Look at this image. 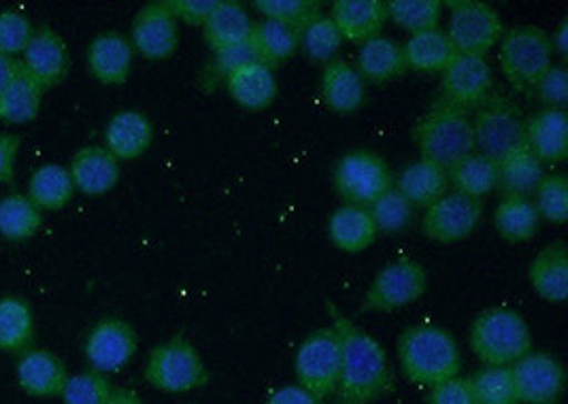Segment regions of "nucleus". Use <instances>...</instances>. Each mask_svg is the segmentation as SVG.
<instances>
[{"label":"nucleus","mask_w":568,"mask_h":404,"mask_svg":"<svg viewBox=\"0 0 568 404\" xmlns=\"http://www.w3.org/2000/svg\"><path fill=\"white\" fill-rule=\"evenodd\" d=\"M333 326L341 341L335 404H373L386 398L394 387V371L382 343L343 313H335Z\"/></svg>","instance_id":"1"},{"label":"nucleus","mask_w":568,"mask_h":404,"mask_svg":"<svg viewBox=\"0 0 568 404\" xmlns=\"http://www.w3.org/2000/svg\"><path fill=\"white\" fill-rule=\"evenodd\" d=\"M398 364L415 385L433 387L458 377L463 371L460 345L449 330L433 324H415L396 339Z\"/></svg>","instance_id":"2"},{"label":"nucleus","mask_w":568,"mask_h":404,"mask_svg":"<svg viewBox=\"0 0 568 404\" xmlns=\"http://www.w3.org/2000/svg\"><path fill=\"white\" fill-rule=\"evenodd\" d=\"M468 345L484 366H514L532 352V332L521 313L509 306H490L475 315Z\"/></svg>","instance_id":"3"},{"label":"nucleus","mask_w":568,"mask_h":404,"mask_svg":"<svg viewBox=\"0 0 568 404\" xmlns=\"http://www.w3.org/2000/svg\"><path fill=\"white\" fill-rule=\"evenodd\" d=\"M414 143L422 160L435 162L445 171L475 152L473 122L445 101H437L414 127Z\"/></svg>","instance_id":"4"},{"label":"nucleus","mask_w":568,"mask_h":404,"mask_svg":"<svg viewBox=\"0 0 568 404\" xmlns=\"http://www.w3.org/2000/svg\"><path fill=\"white\" fill-rule=\"evenodd\" d=\"M143 375L154 390L164 394L194 392L211 380L203 355L185 334H175L155 345L148 355Z\"/></svg>","instance_id":"5"},{"label":"nucleus","mask_w":568,"mask_h":404,"mask_svg":"<svg viewBox=\"0 0 568 404\" xmlns=\"http://www.w3.org/2000/svg\"><path fill=\"white\" fill-rule=\"evenodd\" d=\"M551 41L539 26H517L500 37V71L516 92L528 94L551 67Z\"/></svg>","instance_id":"6"},{"label":"nucleus","mask_w":568,"mask_h":404,"mask_svg":"<svg viewBox=\"0 0 568 404\" xmlns=\"http://www.w3.org/2000/svg\"><path fill=\"white\" fill-rule=\"evenodd\" d=\"M341 373V341L336 329L313 330L294 355V377L301 387L322 401L335 398Z\"/></svg>","instance_id":"7"},{"label":"nucleus","mask_w":568,"mask_h":404,"mask_svg":"<svg viewBox=\"0 0 568 404\" xmlns=\"http://www.w3.org/2000/svg\"><path fill=\"white\" fill-rule=\"evenodd\" d=\"M428 290V273L414 257L388 262L362 296V311L392 313L417 303Z\"/></svg>","instance_id":"8"},{"label":"nucleus","mask_w":568,"mask_h":404,"mask_svg":"<svg viewBox=\"0 0 568 404\" xmlns=\"http://www.w3.org/2000/svg\"><path fill=\"white\" fill-rule=\"evenodd\" d=\"M333 181L336 194L345 204L368 209L384 192H388L394 178L388 162L379 153L354 150L336 162Z\"/></svg>","instance_id":"9"},{"label":"nucleus","mask_w":568,"mask_h":404,"mask_svg":"<svg viewBox=\"0 0 568 404\" xmlns=\"http://www.w3.org/2000/svg\"><path fill=\"white\" fill-rule=\"evenodd\" d=\"M473 132L475 150L498 162L524 143V118L516 102L503 94H490L477 107Z\"/></svg>","instance_id":"10"},{"label":"nucleus","mask_w":568,"mask_h":404,"mask_svg":"<svg viewBox=\"0 0 568 404\" xmlns=\"http://www.w3.org/2000/svg\"><path fill=\"white\" fill-rule=\"evenodd\" d=\"M449 26H447V39L456 53L466 55H481L500 41L505 28L498 11L488 2L479 0H460L449 2Z\"/></svg>","instance_id":"11"},{"label":"nucleus","mask_w":568,"mask_h":404,"mask_svg":"<svg viewBox=\"0 0 568 404\" xmlns=\"http://www.w3.org/2000/svg\"><path fill=\"white\" fill-rule=\"evenodd\" d=\"M139 350V336L134 326L115 315L97 322L85 336L83 355L92 371L109 375L122 371Z\"/></svg>","instance_id":"12"},{"label":"nucleus","mask_w":568,"mask_h":404,"mask_svg":"<svg viewBox=\"0 0 568 404\" xmlns=\"http://www.w3.org/2000/svg\"><path fill=\"white\" fill-rule=\"evenodd\" d=\"M491 85L494 75L486 58L456 53L440 73V101L460 111L477 109L490 97Z\"/></svg>","instance_id":"13"},{"label":"nucleus","mask_w":568,"mask_h":404,"mask_svg":"<svg viewBox=\"0 0 568 404\" xmlns=\"http://www.w3.org/2000/svg\"><path fill=\"white\" fill-rule=\"evenodd\" d=\"M484 218V204L458 192H447L439 201L433 202L424 218L422 232L437 243H460L468 239Z\"/></svg>","instance_id":"14"},{"label":"nucleus","mask_w":568,"mask_h":404,"mask_svg":"<svg viewBox=\"0 0 568 404\" xmlns=\"http://www.w3.org/2000/svg\"><path fill=\"white\" fill-rule=\"evenodd\" d=\"M511 368L519 404L556 403L565 392V366L556 355L530 352L519 357Z\"/></svg>","instance_id":"15"},{"label":"nucleus","mask_w":568,"mask_h":404,"mask_svg":"<svg viewBox=\"0 0 568 404\" xmlns=\"http://www.w3.org/2000/svg\"><path fill=\"white\" fill-rule=\"evenodd\" d=\"M130 46L145 60H166L178 51L180 28L164 2H150L136 13Z\"/></svg>","instance_id":"16"},{"label":"nucleus","mask_w":568,"mask_h":404,"mask_svg":"<svg viewBox=\"0 0 568 404\" xmlns=\"http://www.w3.org/2000/svg\"><path fill=\"white\" fill-rule=\"evenodd\" d=\"M22 64L30 75L34 77L45 90L60 85L71 71V53L64 39L50 28H34L27 50L22 53Z\"/></svg>","instance_id":"17"},{"label":"nucleus","mask_w":568,"mask_h":404,"mask_svg":"<svg viewBox=\"0 0 568 404\" xmlns=\"http://www.w3.org/2000/svg\"><path fill=\"white\" fill-rule=\"evenodd\" d=\"M154 143V124L139 109L118 111L104 127V150L118 162L136 160Z\"/></svg>","instance_id":"18"},{"label":"nucleus","mask_w":568,"mask_h":404,"mask_svg":"<svg viewBox=\"0 0 568 404\" xmlns=\"http://www.w3.org/2000/svg\"><path fill=\"white\" fill-rule=\"evenodd\" d=\"M18 385L34 398H60L69 373L64 362L48 350H27L16 366Z\"/></svg>","instance_id":"19"},{"label":"nucleus","mask_w":568,"mask_h":404,"mask_svg":"<svg viewBox=\"0 0 568 404\" xmlns=\"http://www.w3.org/2000/svg\"><path fill=\"white\" fill-rule=\"evenodd\" d=\"M524 143L542 164H556L567 158L568 118L565 109L545 107L524 122Z\"/></svg>","instance_id":"20"},{"label":"nucleus","mask_w":568,"mask_h":404,"mask_svg":"<svg viewBox=\"0 0 568 404\" xmlns=\"http://www.w3.org/2000/svg\"><path fill=\"white\" fill-rule=\"evenodd\" d=\"M331 20L335 22L343 41L362 46L375 37L388 22V7L382 0H336L331 9Z\"/></svg>","instance_id":"21"},{"label":"nucleus","mask_w":568,"mask_h":404,"mask_svg":"<svg viewBox=\"0 0 568 404\" xmlns=\"http://www.w3.org/2000/svg\"><path fill=\"white\" fill-rule=\"evenodd\" d=\"M134 50L129 39L115 30L99 34L85 53L88 71L103 85L126 83L132 69Z\"/></svg>","instance_id":"22"},{"label":"nucleus","mask_w":568,"mask_h":404,"mask_svg":"<svg viewBox=\"0 0 568 404\" xmlns=\"http://www.w3.org/2000/svg\"><path fill=\"white\" fill-rule=\"evenodd\" d=\"M69 173L75 190L85 196H103L111 192L122 178L120 162L101 145L81 148L71 158Z\"/></svg>","instance_id":"23"},{"label":"nucleus","mask_w":568,"mask_h":404,"mask_svg":"<svg viewBox=\"0 0 568 404\" xmlns=\"http://www.w3.org/2000/svg\"><path fill=\"white\" fill-rule=\"evenodd\" d=\"M252 28L254 22L241 2L220 0L203 26V34L211 51L217 55L224 51L247 48Z\"/></svg>","instance_id":"24"},{"label":"nucleus","mask_w":568,"mask_h":404,"mask_svg":"<svg viewBox=\"0 0 568 404\" xmlns=\"http://www.w3.org/2000/svg\"><path fill=\"white\" fill-rule=\"evenodd\" d=\"M530 287L547 303L560 304L568 296V253L565 241H554L535 255L528 269Z\"/></svg>","instance_id":"25"},{"label":"nucleus","mask_w":568,"mask_h":404,"mask_svg":"<svg viewBox=\"0 0 568 404\" xmlns=\"http://www.w3.org/2000/svg\"><path fill=\"white\" fill-rule=\"evenodd\" d=\"M226 90L239 107L250 111L268 109L280 92L273 69L260 64L256 60L231 71L226 75Z\"/></svg>","instance_id":"26"},{"label":"nucleus","mask_w":568,"mask_h":404,"mask_svg":"<svg viewBox=\"0 0 568 404\" xmlns=\"http://www.w3.org/2000/svg\"><path fill=\"white\" fill-rule=\"evenodd\" d=\"M322 99L331 111L349 115L362 109L366 101V83L356 67L335 58L324 67L322 73Z\"/></svg>","instance_id":"27"},{"label":"nucleus","mask_w":568,"mask_h":404,"mask_svg":"<svg viewBox=\"0 0 568 404\" xmlns=\"http://www.w3.org/2000/svg\"><path fill=\"white\" fill-rule=\"evenodd\" d=\"M542 178V162L526 148V143L517 145L516 150H511L496 162V190L503 196L530 199Z\"/></svg>","instance_id":"28"},{"label":"nucleus","mask_w":568,"mask_h":404,"mask_svg":"<svg viewBox=\"0 0 568 404\" xmlns=\"http://www.w3.org/2000/svg\"><path fill=\"white\" fill-rule=\"evenodd\" d=\"M377 234L375 222L364 206L341 204L328 218V241L341 252H366L375 243Z\"/></svg>","instance_id":"29"},{"label":"nucleus","mask_w":568,"mask_h":404,"mask_svg":"<svg viewBox=\"0 0 568 404\" xmlns=\"http://www.w3.org/2000/svg\"><path fill=\"white\" fill-rule=\"evenodd\" d=\"M45 88L28 73L22 62H16L13 75L0 97V122L27 124L39 115Z\"/></svg>","instance_id":"30"},{"label":"nucleus","mask_w":568,"mask_h":404,"mask_svg":"<svg viewBox=\"0 0 568 404\" xmlns=\"http://www.w3.org/2000/svg\"><path fill=\"white\" fill-rule=\"evenodd\" d=\"M394 190H398L412 206L428 209L433 202L439 201L449 192L447 171L428 160H417L407 164L396 181L392 183Z\"/></svg>","instance_id":"31"},{"label":"nucleus","mask_w":568,"mask_h":404,"mask_svg":"<svg viewBox=\"0 0 568 404\" xmlns=\"http://www.w3.org/2000/svg\"><path fill=\"white\" fill-rule=\"evenodd\" d=\"M356 71L361 73L364 83H375V85H386L389 81L405 75L407 62H405L403 46H398L388 37H375L362 43Z\"/></svg>","instance_id":"32"},{"label":"nucleus","mask_w":568,"mask_h":404,"mask_svg":"<svg viewBox=\"0 0 568 404\" xmlns=\"http://www.w3.org/2000/svg\"><path fill=\"white\" fill-rule=\"evenodd\" d=\"M301 48V32L290 26L262 20L252 28L250 50L254 60L273 69L285 64Z\"/></svg>","instance_id":"33"},{"label":"nucleus","mask_w":568,"mask_h":404,"mask_svg":"<svg viewBox=\"0 0 568 404\" xmlns=\"http://www.w3.org/2000/svg\"><path fill=\"white\" fill-rule=\"evenodd\" d=\"M541 226L539 211L532 199L503 196L494 211V228L509 243H526L537 236Z\"/></svg>","instance_id":"34"},{"label":"nucleus","mask_w":568,"mask_h":404,"mask_svg":"<svg viewBox=\"0 0 568 404\" xmlns=\"http://www.w3.org/2000/svg\"><path fill=\"white\" fill-rule=\"evenodd\" d=\"M403 53H405L407 71L433 75V73H443L447 69V64L456 55V50L452 48L447 34L439 28H435L428 32L412 34V39L403 46Z\"/></svg>","instance_id":"35"},{"label":"nucleus","mask_w":568,"mask_h":404,"mask_svg":"<svg viewBox=\"0 0 568 404\" xmlns=\"http://www.w3.org/2000/svg\"><path fill=\"white\" fill-rule=\"evenodd\" d=\"M75 196V185L67 166L62 164H43L39 166L30 183H28V199L37 209L45 211H60Z\"/></svg>","instance_id":"36"},{"label":"nucleus","mask_w":568,"mask_h":404,"mask_svg":"<svg viewBox=\"0 0 568 404\" xmlns=\"http://www.w3.org/2000/svg\"><path fill=\"white\" fill-rule=\"evenodd\" d=\"M447 181L454 192L481 201L496 190V162L479 152L468 153L447 169Z\"/></svg>","instance_id":"37"},{"label":"nucleus","mask_w":568,"mask_h":404,"mask_svg":"<svg viewBox=\"0 0 568 404\" xmlns=\"http://www.w3.org/2000/svg\"><path fill=\"white\" fill-rule=\"evenodd\" d=\"M34 336V317L24 299H0V352H27Z\"/></svg>","instance_id":"38"},{"label":"nucleus","mask_w":568,"mask_h":404,"mask_svg":"<svg viewBox=\"0 0 568 404\" xmlns=\"http://www.w3.org/2000/svg\"><path fill=\"white\" fill-rule=\"evenodd\" d=\"M43 224L41 209L24 194H7L0 201V236L7 241H27Z\"/></svg>","instance_id":"39"},{"label":"nucleus","mask_w":568,"mask_h":404,"mask_svg":"<svg viewBox=\"0 0 568 404\" xmlns=\"http://www.w3.org/2000/svg\"><path fill=\"white\" fill-rule=\"evenodd\" d=\"M468 381L477 404H519L509 366H481Z\"/></svg>","instance_id":"40"},{"label":"nucleus","mask_w":568,"mask_h":404,"mask_svg":"<svg viewBox=\"0 0 568 404\" xmlns=\"http://www.w3.org/2000/svg\"><path fill=\"white\" fill-rule=\"evenodd\" d=\"M388 20L412 34L439 28L443 4L439 0H392L386 2Z\"/></svg>","instance_id":"41"},{"label":"nucleus","mask_w":568,"mask_h":404,"mask_svg":"<svg viewBox=\"0 0 568 404\" xmlns=\"http://www.w3.org/2000/svg\"><path fill=\"white\" fill-rule=\"evenodd\" d=\"M254 9L264 20L290 26L298 32L322 18V7L313 0H256Z\"/></svg>","instance_id":"42"},{"label":"nucleus","mask_w":568,"mask_h":404,"mask_svg":"<svg viewBox=\"0 0 568 404\" xmlns=\"http://www.w3.org/2000/svg\"><path fill=\"white\" fill-rule=\"evenodd\" d=\"M414 211V206L407 202V199L398 190H394V185L368 206V213H371L379 234L403 232L405 228L412 224Z\"/></svg>","instance_id":"43"},{"label":"nucleus","mask_w":568,"mask_h":404,"mask_svg":"<svg viewBox=\"0 0 568 404\" xmlns=\"http://www.w3.org/2000/svg\"><path fill=\"white\" fill-rule=\"evenodd\" d=\"M343 37L328 16L317 18L301 32V48L313 62H331L341 50Z\"/></svg>","instance_id":"44"},{"label":"nucleus","mask_w":568,"mask_h":404,"mask_svg":"<svg viewBox=\"0 0 568 404\" xmlns=\"http://www.w3.org/2000/svg\"><path fill=\"white\" fill-rule=\"evenodd\" d=\"M539 218L549 224H565L568 220V185L565 175L542 178L532 194Z\"/></svg>","instance_id":"45"},{"label":"nucleus","mask_w":568,"mask_h":404,"mask_svg":"<svg viewBox=\"0 0 568 404\" xmlns=\"http://www.w3.org/2000/svg\"><path fill=\"white\" fill-rule=\"evenodd\" d=\"M111 392H113V385L109 380L90 368L85 373L69 377L60 398L64 404H104L111 396Z\"/></svg>","instance_id":"46"},{"label":"nucleus","mask_w":568,"mask_h":404,"mask_svg":"<svg viewBox=\"0 0 568 404\" xmlns=\"http://www.w3.org/2000/svg\"><path fill=\"white\" fill-rule=\"evenodd\" d=\"M32 32L34 28L24 13L16 9L0 11V53L2 55L13 58L18 53H24Z\"/></svg>","instance_id":"47"},{"label":"nucleus","mask_w":568,"mask_h":404,"mask_svg":"<svg viewBox=\"0 0 568 404\" xmlns=\"http://www.w3.org/2000/svg\"><path fill=\"white\" fill-rule=\"evenodd\" d=\"M530 92L549 109H565L568 101L567 69L551 64Z\"/></svg>","instance_id":"48"},{"label":"nucleus","mask_w":568,"mask_h":404,"mask_svg":"<svg viewBox=\"0 0 568 404\" xmlns=\"http://www.w3.org/2000/svg\"><path fill=\"white\" fill-rule=\"evenodd\" d=\"M426 404H477L473 390H470V381L465 377H452V380L437 383L433 387H428V396Z\"/></svg>","instance_id":"49"},{"label":"nucleus","mask_w":568,"mask_h":404,"mask_svg":"<svg viewBox=\"0 0 568 404\" xmlns=\"http://www.w3.org/2000/svg\"><path fill=\"white\" fill-rule=\"evenodd\" d=\"M220 0H171L164 2L175 20L190 26H205Z\"/></svg>","instance_id":"50"},{"label":"nucleus","mask_w":568,"mask_h":404,"mask_svg":"<svg viewBox=\"0 0 568 404\" xmlns=\"http://www.w3.org/2000/svg\"><path fill=\"white\" fill-rule=\"evenodd\" d=\"M18 152H20V139L16 134L0 132V185L9 183L13 178Z\"/></svg>","instance_id":"51"},{"label":"nucleus","mask_w":568,"mask_h":404,"mask_svg":"<svg viewBox=\"0 0 568 404\" xmlns=\"http://www.w3.org/2000/svg\"><path fill=\"white\" fill-rule=\"evenodd\" d=\"M264 404H328V401L317 398L315 394H311L305 387L294 383V385H284V387L275 390Z\"/></svg>","instance_id":"52"},{"label":"nucleus","mask_w":568,"mask_h":404,"mask_svg":"<svg viewBox=\"0 0 568 404\" xmlns=\"http://www.w3.org/2000/svg\"><path fill=\"white\" fill-rule=\"evenodd\" d=\"M104 404H143V401H141V396H139L136 392H132V390H126V387H113L111 396L106 398V403Z\"/></svg>","instance_id":"53"},{"label":"nucleus","mask_w":568,"mask_h":404,"mask_svg":"<svg viewBox=\"0 0 568 404\" xmlns=\"http://www.w3.org/2000/svg\"><path fill=\"white\" fill-rule=\"evenodd\" d=\"M567 30H568V22L565 20L562 24L558 26V30L549 37V41H551V50L554 51H560L562 55H567L568 50V37H567Z\"/></svg>","instance_id":"54"},{"label":"nucleus","mask_w":568,"mask_h":404,"mask_svg":"<svg viewBox=\"0 0 568 404\" xmlns=\"http://www.w3.org/2000/svg\"><path fill=\"white\" fill-rule=\"evenodd\" d=\"M16 62H18V60L7 58V55L0 53V97H2V92H4V88H7V83H9V79L13 75Z\"/></svg>","instance_id":"55"},{"label":"nucleus","mask_w":568,"mask_h":404,"mask_svg":"<svg viewBox=\"0 0 568 404\" xmlns=\"http://www.w3.org/2000/svg\"><path fill=\"white\" fill-rule=\"evenodd\" d=\"M547 404H556V403H547Z\"/></svg>","instance_id":"56"}]
</instances>
